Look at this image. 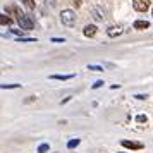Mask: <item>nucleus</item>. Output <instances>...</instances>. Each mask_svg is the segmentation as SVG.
<instances>
[{
	"mask_svg": "<svg viewBox=\"0 0 153 153\" xmlns=\"http://www.w3.org/2000/svg\"><path fill=\"white\" fill-rule=\"evenodd\" d=\"M21 84H2V90H10V88H19Z\"/></svg>",
	"mask_w": 153,
	"mask_h": 153,
	"instance_id": "nucleus-14",
	"label": "nucleus"
},
{
	"mask_svg": "<svg viewBox=\"0 0 153 153\" xmlns=\"http://www.w3.org/2000/svg\"><path fill=\"white\" fill-rule=\"evenodd\" d=\"M22 4L26 5L28 9H35V4H33V0H21Z\"/></svg>",
	"mask_w": 153,
	"mask_h": 153,
	"instance_id": "nucleus-13",
	"label": "nucleus"
},
{
	"mask_svg": "<svg viewBox=\"0 0 153 153\" xmlns=\"http://www.w3.org/2000/svg\"><path fill=\"white\" fill-rule=\"evenodd\" d=\"M79 143H81V139H71L69 143H67V148H69V150H72V148H76L77 145H79Z\"/></svg>",
	"mask_w": 153,
	"mask_h": 153,
	"instance_id": "nucleus-9",
	"label": "nucleus"
},
{
	"mask_svg": "<svg viewBox=\"0 0 153 153\" xmlns=\"http://www.w3.org/2000/svg\"><path fill=\"white\" fill-rule=\"evenodd\" d=\"M136 120H138L139 124H143V122H146L148 119H146V115H138V117H136Z\"/></svg>",
	"mask_w": 153,
	"mask_h": 153,
	"instance_id": "nucleus-17",
	"label": "nucleus"
},
{
	"mask_svg": "<svg viewBox=\"0 0 153 153\" xmlns=\"http://www.w3.org/2000/svg\"><path fill=\"white\" fill-rule=\"evenodd\" d=\"M60 21H62L64 26H74L76 24V14L72 12V10H69V9H65V10H62V14H60Z\"/></svg>",
	"mask_w": 153,
	"mask_h": 153,
	"instance_id": "nucleus-1",
	"label": "nucleus"
},
{
	"mask_svg": "<svg viewBox=\"0 0 153 153\" xmlns=\"http://www.w3.org/2000/svg\"><path fill=\"white\" fill-rule=\"evenodd\" d=\"M93 19H95V21H102V19H103V16H100V12L95 9V10H93Z\"/></svg>",
	"mask_w": 153,
	"mask_h": 153,
	"instance_id": "nucleus-12",
	"label": "nucleus"
},
{
	"mask_svg": "<svg viewBox=\"0 0 153 153\" xmlns=\"http://www.w3.org/2000/svg\"><path fill=\"white\" fill-rule=\"evenodd\" d=\"M134 98H138V100H145V98H148V97H146V95H136Z\"/></svg>",
	"mask_w": 153,
	"mask_h": 153,
	"instance_id": "nucleus-21",
	"label": "nucleus"
},
{
	"mask_svg": "<svg viewBox=\"0 0 153 153\" xmlns=\"http://www.w3.org/2000/svg\"><path fill=\"white\" fill-rule=\"evenodd\" d=\"M120 145L124 148H129V150H141L143 148V143H138V141H129V139H122Z\"/></svg>",
	"mask_w": 153,
	"mask_h": 153,
	"instance_id": "nucleus-4",
	"label": "nucleus"
},
{
	"mask_svg": "<svg viewBox=\"0 0 153 153\" xmlns=\"http://www.w3.org/2000/svg\"><path fill=\"white\" fill-rule=\"evenodd\" d=\"M12 33H14V35H21L22 31H21V29H12Z\"/></svg>",
	"mask_w": 153,
	"mask_h": 153,
	"instance_id": "nucleus-22",
	"label": "nucleus"
},
{
	"mask_svg": "<svg viewBox=\"0 0 153 153\" xmlns=\"http://www.w3.org/2000/svg\"><path fill=\"white\" fill-rule=\"evenodd\" d=\"M72 77H74V74H52L50 79H57V81H69V79H72Z\"/></svg>",
	"mask_w": 153,
	"mask_h": 153,
	"instance_id": "nucleus-6",
	"label": "nucleus"
},
{
	"mask_svg": "<svg viewBox=\"0 0 153 153\" xmlns=\"http://www.w3.org/2000/svg\"><path fill=\"white\" fill-rule=\"evenodd\" d=\"M17 42L19 43H33V42H36V40H33V38H17Z\"/></svg>",
	"mask_w": 153,
	"mask_h": 153,
	"instance_id": "nucleus-15",
	"label": "nucleus"
},
{
	"mask_svg": "<svg viewBox=\"0 0 153 153\" xmlns=\"http://www.w3.org/2000/svg\"><path fill=\"white\" fill-rule=\"evenodd\" d=\"M35 100H36L35 97H28L26 100H24V103H31V102H35Z\"/></svg>",
	"mask_w": 153,
	"mask_h": 153,
	"instance_id": "nucleus-19",
	"label": "nucleus"
},
{
	"mask_svg": "<svg viewBox=\"0 0 153 153\" xmlns=\"http://www.w3.org/2000/svg\"><path fill=\"white\" fill-rule=\"evenodd\" d=\"M83 33H84L86 38H93V36L97 35V26H95V24H88V26H84Z\"/></svg>",
	"mask_w": 153,
	"mask_h": 153,
	"instance_id": "nucleus-5",
	"label": "nucleus"
},
{
	"mask_svg": "<svg viewBox=\"0 0 153 153\" xmlns=\"http://www.w3.org/2000/svg\"><path fill=\"white\" fill-rule=\"evenodd\" d=\"M132 28L134 29H139V31H143V29H148L150 28V22L148 21H136L132 24Z\"/></svg>",
	"mask_w": 153,
	"mask_h": 153,
	"instance_id": "nucleus-8",
	"label": "nucleus"
},
{
	"mask_svg": "<svg viewBox=\"0 0 153 153\" xmlns=\"http://www.w3.org/2000/svg\"><path fill=\"white\" fill-rule=\"evenodd\" d=\"M17 22H19L21 29H26V31L33 29V21L29 19V16L22 14V12H17Z\"/></svg>",
	"mask_w": 153,
	"mask_h": 153,
	"instance_id": "nucleus-2",
	"label": "nucleus"
},
{
	"mask_svg": "<svg viewBox=\"0 0 153 153\" xmlns=\"http://www.w3.org/2000/svg\"><path fill=\"white\" fill-rule=\"evenodd\" d=\"M53 43H64V38H52Z\"/></svg>",
	"mask_w": 153,
	"mask_h": 153,
	"instance_id": "nucleus-20",
	"label": "nucleus"
},
{
	"mask_svg": "<svg viewBox=\"0 0 153 153\" xmlns=\"http://www.w3.org/2000/svg\"><path fill=\"white\" fill-rule=\"evenodd\" d=\"M45 152H48V145L47 143H43V145L38 146V153H45Z\"/></svg>",
	"mask_w": 153,
	"mask_h": 153,
	"instance_id": "nucleus-11",
	"label": "nucleus"
},
{
	"mask_svg": "<svg viewBox=\"0 0 153 153\" xmlns=\"http://www.w3.org/2000/svg\"><path fill=\"white\" fill-rule=\"evenodd\" d=\"M122 33V28L120 26H112V28H108V31H107V35L110 36V38H115V36H119Z\"/></svg>",
	"mask_w": 153,
	"mask_h": 153,
	"instance_id": "nucleus-7",
	"label": "nucleus"
},
{
	"mask_svg": "<svg viewBox=\"0 0 153 153\" xmlns=\"http://www.w3.org/2000/svg\"><path fill=\"white\" fill-rule=\"evenodd\" d=\"M0 22H2V26H5V24H12V19L2 14V16H0Z\"/></svg>",
	"mask_w": 153,
	"mask_h": 153,
	"instance_id": "nucleus-10",
	"label": "nucleus"
},
{
	"mask_svg": "<svg viewBox=\"0 0 153 153\" xmlns=\"http://www.w3.org/2000/svg\"><path fill=\"white\" fill-rule=\"evenodd\" d=\"M132 7L138 12H146L150 7V0H132Z\"/></svg>",
	"mask_w": 153,
	"mask_h": 153,
	"instance_id": "nucleus-3",
	"label": "nucleus"
},
{
	"mask_svg": "<svg viewBox=\"0 0 153 153\" xmlns=\"http://www.w3.org/2000/svg\"><path fill=\"white\" fill-rule=\"evenodd\" d=\"M88 69L90 71H97V72H102L103 67H100V65H88Z\"/></svg>",
	"mask_w": 153,
	"mask_h": 153,
	"instance_id": "nucleus-16",
	"label": "nucleus"
},
{
	"mask_svg": "<svg viewBox=\"0 0 153 153\" xmlns=\"http://www.w3.org/2000/svg\"><path fill=\"white\" fill-rule=\"evenodd\" d=\"M103 86V81H97V83L93 84V90H97V88H102Z\"/></svg>",
	"mask_w": 153,
	"mask_h": 153,
	"instance_id": "nucleus-18",
	"label": "nucleus"
},
{
	"mask_svg": "<svg viewBox=\"0 0 153 153\" xmlns=\"http://www.w3.org/2000/svg\"><path fill=\"white\" fill-rule=\"evenodd\" d=\"M152 16H153V10H152Z\"/></svg>",
	"mask_w": 153,
	"mask_h": 153,
	"instance_id": "nucleus-23",
	"label": "nucleus"
}]
</instances>
